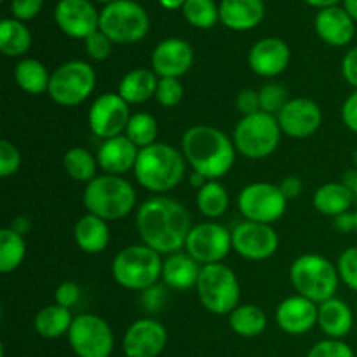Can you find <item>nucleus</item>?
I'll list each match as a JSON object with an SVG mask.
<instances>
[{
  "label": "nucleus",
  "instance_id": "f257e3e1",
  "mask_svg": "<svg viewBox=\"0 0 357 357\" xmlns=\"http://www.w3.org/2000/svg\"><path fill=\"white\" fill-rule=\"evenodd\" d=\"M136 229L143 244L160 255H173L185 248L192 230V218L181 202L155 195L139 206Z\"/></svg>",
  "mask_w": 357,
  "mask_h": 357
},
{
  "label": "nucleus",
  "instance_id": "f03ea898",
  "mask_svg": "<svg viewBox=\"0 0 357 357\" xmlns=\"http://www.w3.org/2000/svg\"><path fill=\"white\" fill-rule=\"evenodd\" d=\"M181 152L194 173L206 180H220L236 162L237 150L234 139L218 128L206 124L192 126L181 138Z\"/></svg>",
  "mask_w": 357,
  "mask_h": 357
},
{
  "label": "nucleus",
  "instance_id": "7ed1b4c3",
  "mask_svg": "<svg viewBox=\"0 0 357 357\" xmlns=\"http://www.w3.org/2000/svg\"><path fill=\"white\" fill-rule=\"evenodd\" d=\"M187 169L183 152L167 143H153L139 150L135 176L145 190L166 194L181 183Z\"/></svg>",
  "mask_w": 357,
  "mask_h": 357
},
{
  "label": "nucleus",
  "instance_id": "20e7f679",
  "mask_svg": "<svg viewBox=\"0 0 357 357\" xmlns=\"http://www.w3.org/2000/svg\"><path fill=\"white\" fill-rule=\"evenodd\" d=\"M82 201L87 213L105 222H115L136 208V190L122 176L100 174L86 185Z\"/></svg>",
  "mask_w": 357,
  "mask_h": 357
},
{
  "label": "nucleus",
  "instance_id": "39448f33",
  "mask_svg": "<svg viewBox=\"0 0 357 357\" xmlns=\"http://www.w3.org/2000/svg\"><path fill=\"white\" fill-rule=\"evenodd\" d=\"M289 281L298 295L319 305L333 298L338 289L340 275H338L337 265L331 264L326 257L307 253L291 264Z\"/></svg>",
  "mask_w": 357,
  "mask_h": 357
},
{
  "label": "nucleus",
  "instance_id": "423d86ee",
  "mask_svg": "<svg viewBox=\"0 0 357 357\" xmlns=\"http://www.w3.org/2000/svg\"><path fill=\"white\" fill-rule=\"evenodd\" d=\"M160 253L146 244H132L117 253L112 264V275L122 288L131 291H145L162 278Z\"/></svg>",
  "mask_w": 357,
  "mask_h": 357
},
{
  "label": "nucleus",
  "instance_id": "0eeeda50",
  "mask_svg": "<svg viewBox=\"0 0 357 357\" xmlns=\"http://www.w3.org/2000/svg\"><path fill=\"white\" fill-rule=\"evenodd\" d=\"M281 135V126L275 115L257 112L237 122L232 139L237 153L248 159L260 160L278 150Z\"/></svg>",
  "mask_w": 357,
  "mask_h": 357
},
{
  "label": "nucleus",
  "instance_id": "6e6552de",
  "mask_svg": "<svg viewBox=\"0 0 357 357\" xmlns=\"http://www.w3.org/2000/svg\"><path fill=\"white\" fill-rule=\"evenodd\" d=\"M195 289L202 307L216 316L230 314L239 305V279L232 268L223 264L202 265Z\"/></svg>",
  "mask_w": 357,
  "mask_h": 357
},
{
  "label": "nucleus",
  "instance_id": "1a4fd4ad",
  "mask_svg": "<svg viewBox=\"0 0 357 357\" xmlns=\"http://www.w3.org/2000/svg\"><path fill=\"white\" fill-rule=\"evenodd\" d=\"M100 30L114 44H136L149 33L150 17L135 0H117L100 10Z\"/></svg>",
  "mask_w": 357,
  "mask_h": 357
},
{
  "label": "nucleus",
  "instance_id": "9d476101",
  "mask_svg": "<svg viewBox=\"0 0 357 357\" xmlns=\"http://www.w3.org/2000/svg\"><path fill=\"white\" fill-rule=\"evenodd\" d=\"M96 87V72L93 66L80 59H72L59 65L51 73L47 94L56 105L77 107L93 94Z\"/></svg>",
  "mask_w": 357,
  "mask_h": 357
},
{
  "label": "nucleus",
  "instance_id": "9b49d317",
  "mask_svg": "<svg viewBox=\"0 0 357 357\" xmlns=\"http://www.w3.org/2000/svg\"><path fill=\"white\" fill-rule=\"evenodd\" d=\"M237 206L244 220L272 225L286 213L288 199L284 197L279 185L268 183V181H255L241 190Z\"/></svg>",
  "mask_w": 357,
  "mask_h": 357
},
{
  "label": "nucleus",
  "instance_id": "f8f14e48",
  "mask_svg": "<svg viewBox=\"0 0 357 357\" xmlns=\"http://www.w3.org/2000/svg\"><path fill=\"white\" fill-rule=\"evenodd\" d=\"M68 342L79 357H108L114 351L112 328L96 314H80L73 317Z\"/></svg>",
  "mask_w": 357,
  "mask_h": 357
},
{
  "label": "nucleus",
  "instance_id": "ddd939ff",
  "mask_svg": "<svg viewBox=\"0 0 357 357\" xmlns=\"http://www.w3.org/2000/svg\"><path fill=\"white\" fill-rule=\"evenodd\" d=\"M232 250V232L216 222L194 225L185 243V251L199 265L222 264Z\"/></svg>",
  "mask_w": 357,
  "mask_h": 357
},
{
  "label": "nucleus",
  "instance_id": "4468645a",
  "mask_svg": "<svg viewBox=\"0 0 357 357\" xmlns=\"http://www.w3.org/2000/svg\"><path fill=\"white\" fill-rule=\"evenodd\" d=\"M129 119H131L129 103L122 100L119 93L100 94L93 101L87 115L91 132L103 142L124 135Z\"/></svg>",
  "mask_w": 357,
  "mask_h": 357
},
{
  "label": "nucleus",
  "instance_id": "2eb2a0df",
  "mask_svg": "<svg viewBox=\"0 0 357 357\" xmlns=\"http://www.w3.org/2000/svg\"><path fill=\"white\" fill-rule=\"evenodd\" d=\"M232 248L246 260H267L278 251L279 236L272 225L244 220L234 227Z\"/></svg>",
  "mask_w": 357,
  "mask_h": 357
},
{
  "label": "nucleus",
  "instance_id": "dca6fc26",
  "mask_svg": "<svg viewBox=\"0 0 357 357\" xmlns=\"http://www.w3.org/2000/svg\"><path fill=\"white\" fill-rule=\"evenodd\" d=\"M54 20L59 30L72 38L86 40L91 33L100 30V13L89 0H59Z\"/></svg>",
  "mask_w": 357,
  "mask_h": 357
},
{
  "label": "nucleus",
  "instance_id": "f3484780",
  "mask_svg": "<svg viewBox=\"0 0 357 357\" xmlns=\"http://www.w3.org/2000/svg\"><path fill=\"white\" fill-rule=\"evenodd\" d=\"M275 117L281 126V131L295 139L309 138L323 124V112L319 105L307 98L289 100Z\"/></svg>",
  "mask_w": 357,
  "mask_h": 357
},
{
  "label": "nucleus",
  "instance_id": "a211bd4d",
  "mask_svg": "<svg viewBox=\"0 0 357 357\" xmlns=\"http://www.w3.org/2000/svg\"><path fill=\"white\" fill-rule=\"evenodd\" d=\"M150 61L159 79H180L194 65V47L183 38H164L155 45Z\"/></svg>",
  "mask_w": 357,
  "mask_h": 357
},
{
  "label": "nucleus",
  "instance_id": "6ab92c4d",
  "mask_svg": "<svg viewBox=\"0 0 357 357\" xmlns=\"http://www.w3.org/2000/svg\"><path fill=\"white\" fill-rule=\"evenodd\" d=\"M289 61H291V49L279 37L260 38L248 54V65L251 72L264 79H274L284 73Z\"/></svg>",
  "mask_w": 357,
  "mask_h": 357
},
{
  "label": "nucleus",
  "instance_id": "aec40b11",
  "mask_svg": "<svg viewBox=\"0 0 357 357\" xmlns=\"http://www.w3.org/2000/svg\"><path fill=\"white\" fill-rule=\"evenodd\" d=\"M167 344V331L159 321L138 319L129 326L124 337L128 357H157Z\"/></svg>",
  "mask_w": 357,
  "mask_h": 357
},
{
  "label": "nucleus",
  "instance_id": "412c9836",
  "mask_svg": "<svg viewBox=\"0 0 357 357\" xmlns=\"http://www.w3.org/2000/svg\"><path fill=\"white\" fill-rule=\"evenodd\" d=\"M317 316L319 305L302 295L288 296L275 310L279 328L289 335H303L312 330L314 324H317Z\"/></svg>",
  "mask_w": 357,
  "mask_h": 357
},
{
  "label": "nucleus",
  "instance_id": "4be33fe9",
  "mask_svg": "<svg viewBox=\"0 0 357 357\" xmlns=\"http://www.w3.org/2000/svg\"><path fill=\"white\" fill-rule=\"evenodd\" d=\"M314 28L317 37L333 47H345L356 35V21L340 6L321 9L314 20Z\"/></svg>",
  "mask_w": 357,
  "mask_h": 357
},
{
  "label": "nucleus",
  "instance_id": "5701e85b",
  "mask_svg": "<svg viewBox=\"0 0 357 357\" xmlns=\"http://www.w3.org/2000/svg\"><path fill=\"white\" fill-rule=\"evenodd\" d=\"M139 149L126 135L105 139L98 149V164L105 174L122 176L128 171L135 169Z\"/></svg>",
  "mask_w": 357,
  "mask_h": 357
},
{
  "label": "nucleus",
  "instance_id": "b1692460",
  "mask_svg": "<svg viewBox=\"0 0 357 357\" xmlns=\"http://www.w3.org/2000/svg\"><path fill=\"white\" fill-rule=\"evenodd\" d=\"M264 0H222L220 2V21L230 30H253L264 21Z\"/></svg>",
  "mask_w": 357,
  "mask_h": 357
},
{
  "label": "nucleus",
  "instance_id": "393cba45",
  "mask_svg": "<svg viewBox=\"0 0 357 357\" xmlns=\"http://www.w3.org/2000/svg\"><path fill=\"white\" fill-rule=\"evenodd\" d=\"M202 265H199L190 255L185 251L167 255L162 264V281L167 288L176 289V291H187L197 286L199 274H201Z\"/></svg>",
  "mask_w": 357,
  "mask_h": 357
},
{
  "label": "nucleus",
  "instance_id": "a878e982",
  "mask_svg": "<svg viewBox=\"0 0 357 357\" xmlns=\"http://www.w3.org/2000/svg\"><path fill=\"white\" fill-rule=\"evenodd\" d=\"M317 324L328 338L340 340L351 333L352 324H354V314L344 300L333 296V298L319 303Z\"/></svg>",
  "mask_w": 357,
  "mask_h": 357
},
{
  "label": "nucleus",
  "instance_id": "bb28decb",
  "mask_svg": "<svg viewBox=\"0 0 357 357\" xmlns=\"http://www.w3.org/2000/svg\"><path fill=\"white\" fill-rule=\"evenodd\" d=\"M75 243L80 251L87 255L103 253L110 244V229L108 222L101 220L100 216H94L91 213L80 216L79 222L73 229Z\"/></svg>",
  "mask_w": 357,
  "mask_h": 357
},
{
  "label": "nucleus",
  "instance_id": "cd10ccee",
  "mask_svg": "<svg viewBox=\"0 0 357 357\" xmlns=\"http://www.w3.org/2000/svg\"><path fill=\"white\" fill-rule=\"evenodd\" d=\"M159 77L150 68H135L126 73L119 84L121 98L129 105H142L155 98Z\"/></svg>",
  "mask_w": 357,
  "mask_h": 357
},
{
  "label": "nucleus",
  "instance_id": "c85d7f7f",
  "mask_svg": "<svg viewBox=\"0 0 357 357\" xmlns=\"http://www.w3.org/2000/svg\"><path fill=\"white\" fill-rule=\"evenodd\" d=\"M354 201V194L344 181H333V183L323 185V187L317 188L312 197V204L316 211H319L324 216H331V218L342 215V213L351 211Z\"/></svg>",
  "mask_w": 357,
  "mask_h": 357
},
{
  "label": "nucleus",
  "instance_id": "c756f323",
  "mask_svg": "<svg viewBox=\"0 0 357 357\" xmlns=\"http://www.w3.org/2000/svg\"><path fill=\"white\" fill-rule=\"evenodd\" d=\"M31 47V31L23 21L6 17L0 23V51L7 58H21Z\"/></svg>",
  "mask_w": 357,
  "mask_h": 357
},
{
  "label": "nucleus",
  "instance_id": "7c9ffc66",
  "mask_svg": "<svg viewBox=\"0 0 357 357\" xmlns=\"http://www.w3.org/2000/svg\"><path fill=\"white\" fill-rule=\"evenodd\" d=\"M72 323L73 317L70 309L54 303V305H47L38 310L33 321V328L42 338L52 340V338L63 337L65 333L68 335Z\"/></svg>",
  "mask_w": 357,
  "mask_h": 357
},
{
  "label": "nucleus",
  "instance_id": "2f4dec72",
  "mask_svg": "<svg viewBox=\"0 0 357 357\" xmlns=\"http://www.w3.org/2000/svg\"><path fill=\"white\" fill-rule=\"evenodd\" d=\"M14 80L21 91L28 94L47 93L51 73L44 63L35 58H23L14 68Z\"/></svg>",
  "mask_w": 357,
  "mask_h": 357
},
{
  "label": "nucleus",
  "instance_id": "473e14b6",
  "mask_svg": "<svg viewBox=\"0 0 357 357\" xmlns=\"http://www.w3.org/2000/svg\"><path fill=\"white\" fill-rule=\"evenodd\" d=\"M229 324L234 333L241 337H258L267 328V316L258 305H237L232 312L229 314Z\"/></svg>",
  "mask_w": 357,
  "mask_h": 357
},
{
  "label": "nucleus",
  "instance_id": "72a5a7b5",
  "mask_svg": "<svg viewBox=\"0 0 357 357\" xmlns=\"http://www.w3.org/2000/svg\"><path fill=\"white\" fill-rule=\"evenodd\" d=\"M63 167L72 180L79 183H89L98 176V159L84 146H73L63 155Z\"/></svg>",
  "mask_w": 357,
  "mask_h": 357
},
{
  "label": "nucleus",
  "instance_id": "f704fd0d",
  "mask_svg": "<svg viewBox=\"0 0 357 357\" xmlns=\"http://www.w3.org/2000/svg\"><path fill=\"white\" fill-rule=\"evenodd\" d=\"M26 257V241L10 227L0 230V272H14Z\"/></svg>",
  "mask_w": 357,
  "mask_h": 357
},
{
  "label": "nucleus",
  "instance_id": "c9c22d12",
  "mask_svg": "<svg viewBox=\"0 0 357 357\" xmlns=\"http://www.w3.org/2000/svg\"><path fill=\"white\" fill-rule=\"evenodd\" d=\"M195 202H197V208L202 216L216 220L225 215L229 209V192L218 180H211L204 187L199 188Z\"/></svg>",
  "mask_w": 357,
  "mask_h": 357
},
{
  "label": "nucleus",
  "instance_id": "e433bc0d",
  "mask_svg": "<svg viewBox=\"0 0 357 357\" xmlns=\"http://www.w3.org/2000/svg\"><path fill=\"white\" fill-rule=\"evenodd\" d=\"M181 13L188 24L201 30L213 28L220 21V6L215 0H187Z\"/></svg>",
  "mask_w": 357,
  "mask_h": 357
},
{
  "label": "nucleus",
  "instance_id": "4c0bfd02",
  "mask_svg": "<svg viewBox=\"0 0 357 357\" xmlns=\"http://www.w3.org/2000/svg\"><path fill=\"white\" fill-rule=\"evenodd\" d=\"M157 132H159V128H157L155 117L146 112H138L131 115L124 135L142 150L157 143Z\"/></svg>",
  "mask_w": 357,
  "mask_h": 357
},
{
  "label": "nucleus",
  "instance_id": "58836bf2",
  "mask_svg": "<svg viewBox=\"0 0 357 357\" xmlns=\"http://www.w3.org/2000/svg\"><path fill=\"white\" fill-rule=\"evenodd\" d=\"M258 96H260L261 112L271 115H278L289 101V94L288 91H286V87L278 82L265 84V86L258 91Z\"/></svg>",
  "mask_w": 357,
  "mask_h": 357
},
{
  "label": "nucleus",
  "instance_id": "ea45409f",
  "mask_svg": "<svg viewBox=\"0 0 357 357\" xmlns=\"http://www.w3.org/2000/svg\"><path fill=\"white\" fill-rule=\"evenodd\" d=\"M185 89L181 86L180 79H159L155 91V100L160 107L173 108L181 103Z\"/></svg>",
  "mask_w": 357,
  "mask_h": 357
},
{
  "label": "nucleus",
  "instance_id": "a19ab883",
  "mask_svg": "<svg viewBox=\"0 0 357 357\" xmlns=\"http://www.w3.org/2000/svg\"><path fill=\"white\" fill-rule=\"evenodd\" d=\"M337 268L340 281L357 291V246L349 248L340 255L337 261Z\"/></svg>",
  "mask_w": 357,
  "mask_h": 357
},
{
  "label": "nucleus",
  "instance_id": "79ce46f5",
  "mask_svg": "<svg viewBox=\"0 0 357 357\" xmlns=\"http://www.w3.org/2000/svg\"><path fill=\"white\" fill-rule=\"evenodd\" d=\"M86 44L87 56L94 61H105V59L110 58L112 47H114V42L107 37L101 30H96L94 33H91L89 37L84 40Z\"/></svg>",
  "mask_w": 357,
  "mask_h": 357
},
{
  "label": "nucleus",
  "instance_id": "37998d69",
  "mask_svg": "<svg viewBox=\"0 0 357 357\" xmlns=\"http://www.w3.org/2000/svg\"><path fill=\"white\" fill-rule=\"evenodd\" d=\"M21 166V153L14 143L9 139L0 142V176L9 178L17 173Z\"/></svg>",
  "mask_w": 357,
  "mask_h": 357
},
{
  "label": "nucleus",
  "instance_id": "c03bdc74",
  "mask_svg": "<svg viewBox=\"0 0 357 357\" xmlns=\"http://www.w3.org/2000/svg\"><path fill=\"white\" fill-rule=\"evenodd\" d=\"M307 357H354V351L342 340H324L314 345Z\"/></svg>",
  "mask_w": 357,
  "mask_h": 357
},
{
  "label": "nucleus",
  "instance_id": "a18cd8bd",
  "mask_svg": "<svg viewBox=\"0 0 357 357\" xmlns=\"http://www.w3.org/2000/svg\"><path fill=\"white\" fill-rule=\"evenodd\" d=\"M44 0H13L10 2V13L20 21H30L40 13Z\"/></svg>",
  "mask_w": 357,
  "mask_h": 357
},
{
  "label": "nucleus",
  "instance_id": "49530a36",
  "mask_svg": "<svg viewBox=\"0 0 357 357\" xmlns=\"http://www.w3.org/2000/svg\"><path fill=\"white\" fill-rule=\"evenodd\" d=\"M56 303L65 309H72L77 305V302L80 300V288L79 284H75L73 281H65L56 288L54 291Z\"/></svg>",
  "mask_w": 357,
  "mask_h": 357
},
{
  "label": "nucleus",
  "instance_id": "de8ad7c7",
  "mask_svg": "<svg viewBox=\"0 0 357 357\" xmlns=\"http://www.w3.org/2000/svg\"><path fill=\"white\" fill-rule=\"evenodd\" d=\"M236 107H237V110L243 114V117H246V115H253V114H257V112H261L258 91H255V89L241 91L236 98Z\"/></svg>",
  "mask_w": 357,
  "mask_h": 357
},
{
  "label": "nucleus",
  "instance_id": "09e8293b",
  "mask_svg": "<svg viewBox=\"0 0 357 357\" xmlns=\"http://www.w3.org/2000/svg\"><path fill=\"white\" fill-rule=\"evenodd\" d=\"M342 122L349 131L357 135V89L347 96V100L342 105Z\"/></svg>",
  "mask_w": 357,
  "mask_h": 357
},
{
  "label": "nucleus",
  "instance_id": "8fccbe9b",
  "mask_svg": "<svg viewBox=\"0 0 357 357\" xmlns=\"http://www.w3.org/2000/svg\"><path fill=\"white\" fill-rule=\"evenodd\" d=\"M342 75L349 86L357 89V45L349 49V52L342 59Z\"/></svg>",
  "mask_w": 357,
  "mask_h": 357
},
{
  "label": "nucleus",
  "instance_id": "3c124183",
  "mask_svg": "<svg viewBox=\"0 0 357 357\" xmlns=\"http://www.w3.org/2000/svg\"><path fill=\"white\" fill-rule=\"evenodd\" d=\"M164 302H166V293H164L162 286L155 284L143 291V303L152 312H157V310L162 309Z\"/></svg>",
  "mask_w": 357,
  "mask_h": 357
},
{
  "label": "nucleus",
  "instance_id": "603ef678",
  "mask_svg": "<svg viewBox=\"0 0 357 357\" xmlns=\"http://www.w3.org/2000/svg\"><path fill=\"white\" fill-rule=\"evenodd\" d=\"M279 188L284 194V197L288 199H296L303 190V183L298 176H286L284 180L279 183Z\"/></svg>",
  "mask_w": 357,
  "mask_h": 357
},
{
  "label": "nucleus",
  "instance_id": "864d4df0",
  "mask_svg": "<svg viewBox=\"0 0 357 357\" xmlns=\"http://www.w3.org/2000/svg\"><path fill=\"white\" fill-rule=\"evenodd\" d=\"M333 227L338 230V232H354V213L347 211L342 213V215L335 216L333 218Z\"/></svg>",
  "mask_w": 357,
  "mask_h": 357
},
{
  "label": "nucleus",
  "instance_id": "5fc2aeb1",
  "mask_svg": "<svg viewBox=\"0 0 357 357\" xmlns=\"http://www.w3.org/2000/svg\"><path fill=\"white\" fill-rule=\"evenodd\" d=\"M10 229L16 230L21 236H24V234L30 230V218H26V216H17V218L13 220V223H10Z\"/></svg>",
  "mask_w": 357,
  "mask_h": 357
},
{
  "label": "nucleus",
  "instance_id": "6e6d98bb",
  "mask_svg": "<svg viewBox=\"0 0 357 357\" xmlns=\"http://www.w3.org/2000/svg\"><path fill=\"white\" fill-rule=\"evenodd\" d=\"M344 183L351 188L352 194H354V197H356V202H357V169L347 171V173L344 174Z\"/></svg>",
  "mask_w": 357,
  "mask_h": 357
},
{
  "label": "nucleus",
  "instance_id": "4d7b16f0",
  "mask_svg": "<svg viewBox=\"0 0 357 357\" xmlns=\"http://www.w3.org/2000/svg\"><path fill=\"white\" fill-rule=\"evenodd\" d=\"M303 2H307L309 6H312V7H317V9L321 10V9H326V7L337 6L340 0H303Z\"/></svg>",
  "mask_w": 357,
  "mask_h": 357
},
{
  "label": "nucleus",
  "instance_id": "13d9d810",
  "mask_svg": "<svg viewBox=\"0 0 357 357\" xmlns=\"http://www.w3.org/2000/svg\"><path fill=\"white\" fill-rule=\"evenodd\" d=\"M185 2H187V0H159L160 6H162L164 9H167V10L181 9V7L185 6Z\"/></svg>",
  "mask_w": 357,
  "mask_h": 357
},
{
  "label": "nucleus",
  "instance_id": "bf43d9fd",
  "mask_svg": "<svg viewBox=\"0 0 357 357\" xmlns=\"http://www.w3.org/2000/svg\"><path fill=\"white\" fill-rule=\"evenodd\" d=\"M342 3H344L342 7L347 10L349 16H351L354 21H357V0H342Z\"/></svg>",
  "mask_w": 357,
  "mask_h": 357
},
{
  "label": "nucleus",
  "instance_id": "052dcab7",
  "mask_svg": "<svg viewBox=\"0 0 357 357\" xmlns=\"http://www.w3.org/2000/svg\"><path fill=\"white\" fill-rule=\"evenodd\" d=\"M208 181H209V180H206V178L202 176V174H199V173H194V174H192V176H190V185H192V187H197V190H199V188H201V187H204V185L208 183Z\"/></svg>",
  "mask_w": 357,
  "mask_h": 357
},
{
  "label": "nucleus",
  "instance_id": "680f3d73",
  "mask_svg": "<svg viewBox=\"0 0 357 357\" xmlns=\"http://www.w3.org/2000/svg\"><path fill=\"white\" fill-rule=\"evenodd\" d=\"M94 2H100V3H105V6H107V3L117 2V0H94Z\"/></svg>",
  "mask_w": 357,
  "mask_h": 357
},
{
  "label": "nucleus",
  "instance_id": "e2e57ef3",
  "mask_svg": "<svg viewBox=\"0 0 357 357\" xmlns=\"http://www.w3.org/2000/svg\"><path fill=\"white\" fill-rule=\"evenodd\" d=\"M354 232L357 234V209L354 211Z\"/></svg>",
  "mask_w": 357,
  "mask_h": 357
},
{
  "label": "nucleus",
  "instance_id": "0e129e2a",
  "mask_svg": "<svg viewBox=\"0 0 357 357\" xmlns=\"http://www.w3.org/2000/svg\"><path fill=\"white\" fill-rule=\"evenodd\" d=\"M354 166H356V169H357V149H356V152H354Z\"/></svg>",
  "mask_w": 357,
  "mask_h": 357
},
{
  "label": "nucleus",
  "instance_id": "69168bd1",
  "mask_svg": "<svg viewBox=\"0 0 357 357\" xmlns=\"http://www.w3.org/2000/svg\"><path fill=\"white\" fill-rule=\"evenodd\" d=\"M356 309H357V303H356Z\"/></svg>",
  "mask_w": 357,
  "mask_h": 357
}]
</instances>
